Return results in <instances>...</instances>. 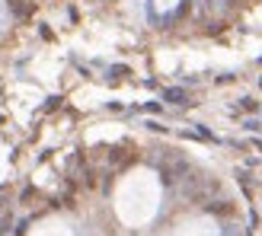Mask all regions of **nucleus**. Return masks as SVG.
<instances>
[{
    "mask_svg": "<svg viewBox=\"0 0 262 236\" xmlns=\"http://www.w3.org/2000/svg\"><path fill=\"white\" fill-rule=\"evenodd\" d=\"M157 201H160V182L147 169L131 173L119 192H115V211H119L122 224L128 227H144L157 214Z\"/></svg>",
    "mask_w": 262,
    "mask_h": 236,
    "instance_id": "nucleus-1",
    "label": "nucleus"
},
{
    "mask_svg": "<svg viewBox=\"0 0 262 236\" xmlns=\"http://www.w3.org/2000/svg\"><path fill=\"white\" fill-rule=\"evenodd\" d=\"M173 236H221V230L214 227V220H189V224H182Z\"/></svg>",
    "mask_w": 262,
    "mask_h": 236,
    "instance_id": "nucleus-2",
    "label": "nucleus"
},
{
    "mask_svg": "<svg viewBox=\"0 0 262 236\" xmlns=\"http://www.w3.org/2000/svg\"><path fill=\"white\" fill-rule=\"evenodd\" d=\"M32 236H74V233H71V227H64L61 220H48V224L35 227Z\"/></svg>",
    "mask_w": 262,
    "mask_h": 236,
    "instance_id": "nucleus-3",
    "label": "nucleus"
}]
</instances>
